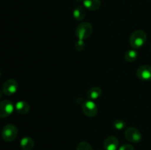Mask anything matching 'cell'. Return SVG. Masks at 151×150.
<instances>
[{
	"label": "cell",
	"instance_id": "cell-9",
	"mask_svg": "<svg viewBox=\"0 0 151 150\" xmlns=\"http://www.w3.org/2000/svg\"><path fill=\"white\" fill-rule=\"evenodd\" d=\"M103 146L106 150H117L119 147V141L114 136H109L105 140Z\"/></svg>",
	"mask_w": 151,
	"mask_h": 150
},
{
	"label": "cell",
	"instance_id": "cell-2",
	"mask_svg": "<svg viewBox=\"0 0 151 150\" xmlns=\"http://www.w3.org/2000/svg\"><path fill=\"white\" fill-rule=\"evenodd\" d=\"M93 31L91 24L88 22H83L78 25L75 30V35L78 40H85L89 38Z\"/></svg>",
	"mask_w": 151,
	"mask_h": 150
},
{
	"label": "cell",
	"instance_id": "cell-10",
	"mask_svg": "<svg viewBox=\"0 0 151 150\" xmlns=\"http://www.w3.org/2000/svg\"><path fill=\"white\" fill-rule=\"evenodd\" d=\"M100 0H83L84 7L88 10L94 11L100 7Z\"/></svg>",
	"mask_w": 151,
	"mask_h": 150
},
{
	"label": "cell",
	"instance_id": "cell-5",
	"mask_svg": "<svg viewBox=\"0 0 151 150\" xmlns=\"http://www.w3.org/2000/svg\"><path fill=\"white\" fill-rule=\"evenodd\" d=\"M82 110L88 117H94L97 113V107L92 100H87L83 104Z\"/></svg>",
	"mask_w": 151,
	"mask_h": 150
},
{
	"label": "cell",
	"instance_id": "cell-6",
	"mask_svg": "<svg viewBox=\"0 0 151 150\" xmlns=\"http://www.w3.org/2000/svg\"><path fill=\"white\" fill-rule=\"evenodd\" d=\"M14 110V106L11 101L4 100L0 102V118H5L10 116Z\"/></svg>",
	"mask_w": 151,
	"mask_h": 150
},
{
	"label": "cell",
	"instance_id": "cell-20",
	"mask_svg": "<svg viewBox=\"0 0 151 150\" xmlns=\"http://www.w3.org/2000/svg\"><path fill=\"white\" fill-rule=\"evenodd\" d=\"M2 94H3V91H0V99H1V97H2Z\"/></svg>",
	"mask_w": 151,
	"mask_h": 150
},
{
	"label": "cell",
	"instance_id": "cell-1",
	"mask_svg": "<svg viewBox=\"0 0 151 150\" xmlns=\"http://www.w3.org/2000/svg\"><path fill=\"white\" fill-rule=\"evenodd\" d=\"M147 41V34L142 30H137L133 32L129 38V43L134 49L141 48Z\"/></svg>",
	"mask_w": 151,
	"mask_h": 150
},
{
	"label": "cell",
	"instance_id": "cell-17",
	"mask_svg": "<svg viewBox=\"0 0 151 150\" xmlns=\"http://www.w3.org/2000/svg\"><path fill=\"white\" fill-rule=\"evenodd\" d=\"M76 150H93V149L89 144L85 141H82L78 144Z\"/></svg>",
	"mask_w": 151,
	"mask_h": 150
},
{
	"label": "cell",
	"instance_id": "cell-13",
	"mask_svg": "<svg viewBox=\"0 0 151 150\" xmlns=\"http://www.w3.org/2000/svg\"><path fill=\"white\" fill-rule=\"evenodd\" d=\"M20 145L23 150H31L34 146V141L30 137H24L21 140Z\"/></svg>",
	"mask_w": 151,
	"mask_h": 150
},
{
	"label": "cell",
	"instance_id": "cell-21",
	"mask_svg": "<svg viewBox=\"0 0 151 150\" xmlns=\"http://www.w3.org/2000/svg\"><path fill=\"white\" fill-rule=\"evenodd\" d=\"M76 1H78V2H80V1H82V0H76Z\"/></svg>",
	"mask_w": 151,
	"mask_h": 150
},
{
	"label": "cell",
	"instance_id": "cell-18",
	"mask_svg": "<svg viewBox=\"0 0 151 150\" xmlns=\"http://www.w3.org/2000/svg\"><path fill=\"white\" fill-rule=\"evenodd\" d=\"M85 42H84L83 40H78L75 43V48L78 51H83L85 48Z\"/></svg>",
	"mask_w": 151,
	"mask_h": 150
},
{
	"label": "cell",
	"instance_id": "cell-19",
	"mask_svg": "<svg viewBox=\"0 0 151 150\" xmlns=\"http://www.w3.org/2000/svg\"><path fill=\"white\" fill-rule=\"evenodd\" d=\"M118 150H134V148L131 144H124Z\"/></svg>",
	"mask_w": 151,
	"mask_h": 150
},
{
	"label": "cell",
	"instance_id": "cell-15",
	"mask_svg": "<svg viewBox=\"0 0 151 150\" xmlns=\"http://www.w3.org/2000/svg\"><path fill=\"white\" fill-rule=\"evenodd\" d=\"M138 52H137L135 49L128 50V51L125 53V59L128 62L132 63V62H134L137 60V57H138Z\"/></svg>",
	"mask_w": 151,
	"mask_h": 150
},
{
	"label": "cell",
	"instance_id": "cell-8",
	"mask_svg": "<svg viewBox=\"0 0 151 150\" xmlns=\"http://www.w3.org/2000/svg\"><path fill=\"white\" fill-rule=\"evenodd\" d=\"M137 75L139 79L142 81H150L151 80V66L144 65L137 69Z\"/></svg>",
	"mask_w": 151,
	"mask_h": 150
},
{
	"label": "cell",
	"instance_id": "cell-22",
	"mask_svg": "<svg viewBox=\"0 0 151 150\" xmlns=\"http://www.w3.org/2000/svg\"><path fill=\"white\" fill-rule=\"evenodd\" d=\"M0 76H1V71H0Z\"/></svg>",
	"mask_w": 151,
	"mask_h": 150
},
{
	"label": "cell",
	"instance_id": "cell-7",
	"mask_svg": "<svg viewBox=\"0 0 151 150\" xmlns=\"http://www.w3.org/2000/svg\"><path fill=\"white\" fill-rule=\"evenodd\" d=\"M18 90V83L15 79H7L4 83L2 87V91L6 95H13L16 94Z\"/></svg>",
	"mask_w": 151,
	"mask_h": 150
},
{
	"label": "cell",
	"instance_id": "cell-14",
	"mask_svg": "<svg viewBox=\"0 0 151 150\" xmlns=\"http://www.w3.org/2000/svg\"><path fill=\"white\" fill-rule=\"evenodd\" d=\"M73 16L77 21L83 20L86 16V11L83 7L81 6H78L75 7L73 11Z\"/></svg>",
	"mask_w": 151,
	"mask_h": 150
},
{
	"label": "cell",
	"instance_id": "cell-12",
	"mask_svg": "<svg viewBox=\"0 0 151 150\" xmlns=\"http://www.w3.org/2000/svg\"><path fill=\"white\" fill-rule=\"evenodd\" d=\"M102 89L99 87H93L87 92V96L90 100H96L101 96Z\"/></svg>",
	"mask_w": 151,
	"mask_h": 150
},
{
	"label": "cell",
	"instance_id": "cell-11",
	"mask_svg": "<svg viewBox=\"0 0 151 150\" xmlns=\"http://www.w3.org/2000/svg\"><path fill=\"white\" fill-rule=\"evenodd\" d=\"M16 110L20 114H26L29 110V105L27 102L24 101H18L15 106Z\"/></svg>",
	"mask_w": 151,
	"mask_h": 150
},
{
	"label": "cell",
	"instance_id": "cell-16",
	"mask_svg": "<svg viewBox=\"0 0 151 150\" xmlns=\"http://www.w3.org/2000/svg\"><path fill=\"white\" fill-rule=\"evenodd\" d=\"M113 126L117 130H122L124 128H125L126 123L124 121L120 120V119H117V120H115L113 122Z\"/></svg>",
	"mask_w": 151,
	"mask_h": 150
},
{
	"label": "cell",
	"instance_id": "cell-3",
	"mask_svg": "<svg viewBox=\"0 0 151 150\" xmlns=\"http://www.w3.org/2000/svg\"><path fill=\"white\" fill-rule=\"evenodd\" d=\"M18 135V129L13 124H7L1 131V137L7 142L14 141Z\"/></svg>",
	"mask_w": 151,
	"mask_h": 150
},
{
	"label": "cell",
	"instance_id": "cell-4",
	"mask_svg": "<svg viewBox=\"0 0 151 150\" xmlns=\"http://www.w3.org/2000/svg\"><path fill=\"white\" fill-rule=\"evenodd\" d=\"M125 137L131 143H138L141 141L142 138L141 132L135 127L128 128L125 132Z\"/></svg>",
	"mask_w": 151,
	"mask_h": 150
}]
</instances>
